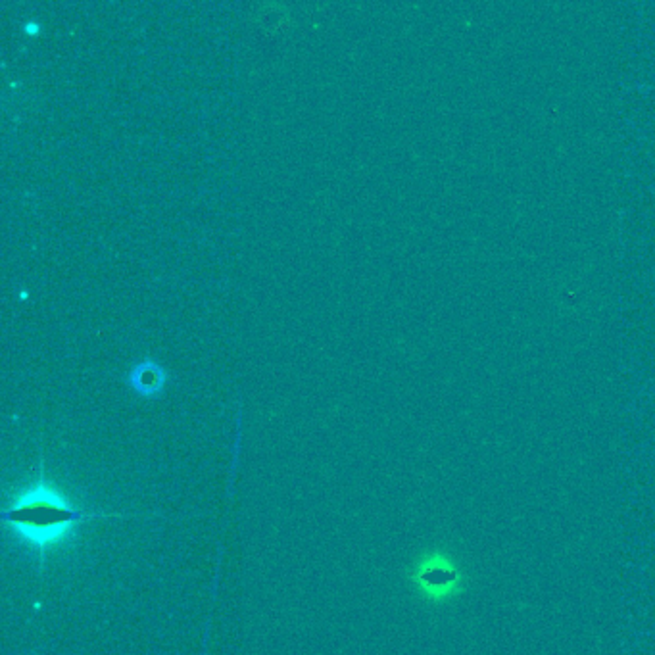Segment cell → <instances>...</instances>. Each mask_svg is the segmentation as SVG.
Segmentation results:
<instances>
[{
	"label": "cell",
	"mask_w": 655,
	"mask_h": 655,
	"mask_svg": "<svg viewBox=\"0 0 655 655\" xmlns=\"http://www.w3.org/2000/svg\"><path fill=\"white\" fill-rule=\"evenodd\" d=\"M102 515L79 510L56 486L47 481L45 473L22 490L10 506L2 513V521L25 546L33 548L41 561H45L52 550L72 540L75 529Z\"/></svg>",
	"instance_id": "cell-1"
},
{
	"label": "cell",
	"mask_w": 655,
	"mask_h": 655,
	"mask_svg": "<svg viewBox=\"0 0 655 655\" xmlns=\"http://www.w3.org/2000/svg\"><path fill=\"white\" fill-rule=\"evenodd\" d=\"M417 594L429 604H446L467 590V575L450 552L435 548L415 559L406 573Z\"/></svg>",
	"instance_id": "cell-2"
},
{
	"label": "cell",
	"mask_w": 655,
	"mask_h": 655,
	"mask_svg": "<svg viewBox=\"0 0 655 655\" xmlns=\"http://www.w3.org/2000/svg\"><path fill=\"white\" fill-rule=\"evenodd\" d=\"M131 385L146 396L156 394L164 385V371L154 364L139 365L131 375Z\"/></svg>",
	"instance_id": "cell-3"
}]
</instances>
